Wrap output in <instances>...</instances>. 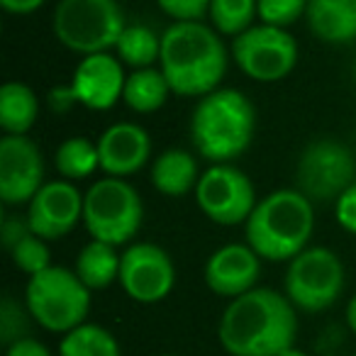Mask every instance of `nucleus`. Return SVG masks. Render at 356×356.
<instances>
[{"mask_svg":"<svg viewBox=\"0 0 356 356\" xmlns=\"http://www.w3.org/2000/svg\"><path fill=\"white\" fill-rule=\"evenodd\" d=\"M25 307L30 317L47 332L66 334L83 325L90 310V288L76 271L49 266L30 276L25 288Z\"/></svg>","mask_w":356,"mask_h":356,"instance_id":"nucleus-5","label":"nucleus"},{"mask_svg":"<svg viewBox=\"0 0 356 356\" xmlns=\"http://www.w3.org/2000/svg\"><path fill=\"white\" fill-rule=\"evenodd\" d=\"M247 244L268 261H291L307 249L315 229L312 200L300 191L281 188L261 198L244 222Z\"/></svg>","mask_w":356,"mask_h":356,"instance_id":"nucleus-4","label":"nucleus"},{"mask_svg":"<svg viewBox=\"0 0 356 356\" xmlns=\"http://www.w3.org/2000/svg\"><path fill=\"white\" fill-rule=\"evenodd\" d=\"M54 166L66 181L88 178L95 168H100L98 144L86 137H69L59 144L54 154Z\"/></svg>","mask_w":356,"mask_h":356,"instance_id":"nucleus-25","label":"nucleus"},{"mask_svg":"<svg viewBox=\"0 0 356 356\" xmlns=\"http://www.w3.org/2000/svg\"><path fill=\"white\" fill-rule=\"evenodd\" d=\"M161 356H176V354H161Z\"/></svg>","mask_w":356,"mask_h":356,"instance_id":"nucleus-37","label":"nucleus"},{"mask_svg":"<svg viewBox=\"0 0 356 356\" xmlns=\"http://www.w3.org/2000/svg\"><path fill=\"white\" fill-rule=\"evenodd\" d=\"M122 64L108 51L83 56L74 71V79L69 86V95L74 103L83 105L88 110H110L124 93Z\"/></svg>","mask_w":356,"mask_h":356,"instance_id":"nucleus-15","label":"nucleus"},{"mask_svg":"<svg viewBox=\"0 0 356 356\" xmlns=\"http://www.w3.org/2000/svg\"><path fill=\"white\" fill-rule=\"evenodd\" d=\"M305 20L310 32L330 44L356 40V0H307Z\"/></svg>","mask_w":356,"mask_h":356,"instance_id":"nucleus-18","label":"nucleus"},{"mask_svg":"<svg viewBox=\"0 0 356 356\" xmlns=\"http://www.w3.org/2000/svg\"><path fill=\"white\" fill-rule=\"evenodd\" d=\"M124 27L118 0H59L51 20L56 40L81 56L113 49Z\"/></svg>","mask_w":356,"mask_h":356,"instance_id":"nucleus-6","label":"nucleus"},{"mask_svg":"<svg viewBox=\"0 0 356 356\" xmlns=\"http://www.w3.org/2000/svg\"><path fill=\"white\" fill-rule=\"evenodd\" d=\"M47 0H0L3 10L10 15H30V13L40 10Z\"/></svg>","mask_w":356,"mask_h":356,"instance_id":"nucleus-34","label":"nucleus"},{"mask_svg":"<svg viewBox=\"0 0 356 356\" xmlns=\"http://www.w3.org/2000/svg\"><path fill=\"white\" fill-rule=\"evenodd\" d=\"M198 208L215 225H242L257 208L254 184L232 163H213L195 186Z\"/></svg>","mask_w":356,"mask_h":356,"instance_id":"nucleus-10","label":"nucleus"},{"mask_svg":"<svg viewBox=\"0 0 356 356\" xmlns=\"http://www.w3.org/2000/svg\"><path fill=\"white\" fill-rule=\"evenodd\" d=\"M159 69L171 93L203 98L220 88L227 74V49L220 32L205 22H173L161 35Z\"/></svg>","mask_w":356,"mask_h":356,"instance_id":"nucleus-2","label":"nucleus"},{"mask_svg":"<svg viewBox=\"0 0 356 356\" xmlns=\"http://www.w3.org/2000/svg\"><path fill=\"white\" fill-rule=\"evenodd\" d=\"M100 168L108 176L127 178L137 173L152 156V139L147 129L134 122H115L98 139Z\"/></svg>","mask_w":356,"mask_h":356,"instance_id":"nucleus-17","label":"nucleus"},{"mask_svg":"<svg viewBox=\"0 0 356 356\" xmlns=\"http://www.w3.org/2000/svg\"><path fill=\"white\" fill-rule=\"evenodd\" d=\"M200 173L198 161L186 149H166L154 159L152 166V186L161 195L181 198L198 186Z\"/></svg>","mask_w":356,"mask_h":356,"instance_id":"nucleus-19","label":"nucleus"},{"mask_svg":"<svg viewBox=\"0 0 356 356\" xmlns=\"http://www.w3.org/2000/svg\"><path fill=\"white\" fill-rule=\"evenodd\" d=\"M168 93H171V86H168L163 71L149 66V69H137L127 76L122 100L134 113L149 115L163 108Z\"/></svg>","mask_w":356,"mask_h":356,"instance_id":"nucleus-22","label":"nucleus"},{"mask_svg":"<svg viewBox=\"0 0 356 356\" xmlns=\"http://www.w3.org/2000/svg\"><path fill=\"white\" fill-rule=\"evenodd\" d=\"M32 227L30 222H27V218H17V215H10V218L3 220V244H6V249H10L15 242H20L25 234H30Z\"/></svg>","mask_w":356,"mask_h":356,"instance_id":"nucleus-32","label":"nucleus"},{"mask_svg":"<svg viewBox=\"0 0 356 356\" xmlns=\"http://www.w3.org/2000/svg\"><path fill=\"white\" fill-rule=\"evenodd\" d=\"M278 356H307L305 351H300V349H296V346H288L286 351H281Z\"/></svg>","mask_w":356,"mask_h":356,"instance_id":"nucleus-36","label":"nucleus"},{"mask_svg":"<svg viewBox=\"0 0 356 356\" xmlns=\"http://www.w3.org/2000/svg\"><path fill=\"white\" fill-rule=\"evenodd\" d=\"M296 332V305L286 293L271 288H252L232 298L218 327L220 344L229 356H278L293 346Z\"/></svg>","mask_w":356,"mask_h":356,"instance_id":"nucleus-1","label":"nucleus"},{"mask_svg":"<svg viewBox=\"0 0 356 356\" xmlns=\"http://www.w3.org/2000/svg\"><path fill=\"white\" fill-rule=\"evenodd\" d=\"M334 215H337V222H339L346 232L356 234V184H351L349 188L334 200Z\"/></svg>","mask_w":356,"mask_h":356,"instance_id":"nucleus-31","label":"nucleus"},{"mask_svg":"<svg viewBox=\"0 0 356 356\" xmlns=\"http://www.w3.org/2000/svg\"><path fill=\"white\" fill-rule=\"evenodd\" d=\"M356 161L344 144L317 139L307 144L298 161V191L312 203L337 200L354 181Z\"/></svg>","mask_w":356,"mask_h":356,"instance_id":"nucleus-11","label":"nucleus"},{"mask_svg":"<svg viewBox=\"0 0 356 356\" xmlns=\"http://www.w3.org/2000/svg\"><path fill=\"white\" fill-rule=\"evenodd\" d=\"M10 259L22 273L27 276H35V273H42L44 268H49V247H47V239L37 237L35 232L25 234L20 242H15L10 249Z\"/></svg>","mask_w":356,"mask_h":356,"instance_id":"nucleus-27","label":"nucleus"},{"mask_svg":"<svg viewBox=\"0 0 356 356\" xmlns=\"http://www.w3.org/2000/svg\"><path fill=\"white\" fill-rule=\"evenodd\" d=\"M115 49H118V59L132 66L134 71L149 69L161 56V37H156V32L149 30L147 25H127Z\"/></svg>","mask_w":356,"mask_h":356,"instance_id":"nucleus-23","label":"nucleus"},{"mask_svg":"<svg viewBox=\"0 0 356 356\" xmlns=\"http://www.w3.org/2000/svg\"><path fill=\"white\" fill-rule=\"evenodd\" d=\"M83 220V193L74 181H49L27 205V222L37 237L54 242L74 232L76 225Z\"/></svg>","mask_w":356,"mask_h":356,"instance_id":"nucleus-14","label":"nucleus"},{"mask_svg":"<svg viewBox=\"0 0 356 356\" xmlns=\"http://www.w3.org/2000/svg\"><path fill=\"white\" fill-rule=\"evenodd\" d=\"M232 54L242 74L261 83L286 79L298 64V44L291 32L264 22L234 37Z\"/></svg>","mask_w":356,"mask_h":356,"instance_id":"nucleus-9","label":"nucleus"},{"mask_svg":"<svg viewBox=\"0 0 356 356\" xmlns=\"http://www.w3.org/2000/svg\"><path fill=\"white\" fill-rule=\"evenodd\" d=\"M261 257L249 244H225L205 264V286L222 298H239L257 288Z\"/></svg>","mask_w":356,"mask_h":356,"instance_id":"nucleus-16","label":"nucleus"},{"mask_svg":"<svg viewBox=\"0 0 356 356\" xmlns=\"http://www.w3.org/2000/svg\"><path fill=\"white\" fill-rule=\"evenodd\" d=\"M120 259H122V254H118L115 244L90 239L76 257L74 271L90 291H103L120 278Z\"/></svg>","mask_w":356,"mask_h":356,"instance_id":"nucleus-20","label":"nucleus"},{"mask_svg":"<svg viewBox=\"0 0 356 356\" xmlns=\"http://www.w3.org/2000/svg\"><path fill=\"white\" fill-rule=\"evenodd\" d=\"M6 356H51V351L35 337H25V339L13 341Z\"/></svg>","mask_w":356,"mask_h":356,"instance_id":"nucleus-33","label":"nucleus"},{"mask_svg":"<svg viewBox=\"0 0 356 356\" xmlns=\"http://www.w3.org/2000/svg\"><path fill=\"white\" fill-rule=\"evenodd\" d=\"M44 186V156L27 134H6L0 139V198L3 203L30 205Z\"/></svg>","mask_w":356,"mask_h":356,"instance_id":"nucleus-13","label":"nucleus"},{"mask_svg":"<svg viewBox=\"0 0 356 356\" xmlns=\"http://www.w3.org/2000/svg\"><path fill=\"white\" fill-rule=\"evenodd\" d=\"M40 100L30 86L8 81L0 88V127L6 134H27L37 122Z\"/></svg>","mask_w":356,"mask_h":356,"instance_id":"nucleus-21","label":"nucleus"},{"mask_svg":"<svg viewBox=\"0 0 356 356\" xmlns=\"http://www.w3.org/2000/svg\"><path fill=\"white\" fill-rule=\"evenodd\" d=\"M346 325H349V330L356 334V296L349 300V305H346Z\"/></svg>","mask_w":356,"mask_h":356,"instance_id":"nucleus-35","label":"nucleus"},{"mask_svg":"<svg viewBox=\"0 0 356 356\" xmlns=\"http://www.w3.org/2000/svg\"><path fill=\"white\" fill-rule=\"evenodd\" d=\"M354 356H356V354H354Z\"/></svg>","mask_w":356,"mask_h":356,"instance_id":"nucleus-38","label":"nucleus"},{"mask_svg":"<svg viewBox=\"0 0 356 356\" xmlns=\"http://www.w3.org/2000/svg\"><path fill=\"white\" fill-rule=\"evenodd\" d=\"M208 17L220 35L239 37L254 27V17H259V0H213Z\"/></svg>","mask_w":356,"mask_h":356,"instance_id":"nucleus-26","label":"nucleus"},{"mask_svg":"<svg viewBox=\"0 0 356 356\" xmlns=\"http://www.w3.org/2000/svg\"><path fill=\"white\" fill-rule=\"evenodd\" d=\"M142 198L124 178H100L83 195V225L90 239L127 244L142 227Z\"/></svg>","mask_w":356,"mask_h":356,"instance_id":"nucleus-7","label":"nucleus"},{"mask_svg":"<svg viewBox=\"0 0 356 356\" xmlns=\"http://www.w3.org/2000/svg\"><path fill=\"white\" fill-rule=\"evenodd\" d=\"M59 356H122V351L118 339L105 327L83 322L64 334Z\"/></svg>","mask_w":356,"mask_h":356,"instance_id":"nucleus-24","label":"nucleus"},{"mask_svg":"<svg viewBox=\"0 0 356 356\" xmlns=\"http://www.w3.org/2000/svg\"><path fill=\"white\" fill-rule=\"evenodd\" d=\"M120 286L134 302H161L176 286V266L161 247L137 242L120 259Z\"/></svg>","mask_w":356,"mask_h":356,"instance_id":"nucleus-12","label":"nucleus"},{"mask_svg":"<svg viewBox=\"0 0 356 356\" xmlns=\"http://www.w3.org/2000/svg\"><path fill=\"white\" fill-rule=\"evenodd\" d=\"M257 129L254 105L242 90L218 88L203 95L191 115V142L213 163H229L249 149Z\"/></svg>","mask_w":356,"mask_h":356,"instance_id":"nucleus-3","label":"nucleus"},{"mask_svg":"<svg viewBox=\"0 0 356 356\" xmlns=\"http://www.w3.org/2000/svg\"><path fill=\"white\" fill-rule=\"evenodd\" d=\"M27 315H30V310L22 307L15 298H10V296L3 298V302H0V339H3V344L10 346L13 341L30 337L27 334V332H30V327H27Z\"/></svg>","mask_w":356,"mask_h":356,"instance_id":"nucleus-29","label":"nucleus"},{"mask_svg":"<svg viewBox=\"0 0 356 356\" xmlns=\"http://www.w3.org/2000/svg\"><path fill=\"white\" fill-rule=\"evenodd\" d=\"M344 291V266L327 247H307L288 261L286 296L305 312L327 310Z\"/></svg>","mask_w":356,"mask_h":356,"instance_id":"nucleus-8","label":"nucleus"},{"mask_svg":"<svg viewBox=\"0 0 356 356\" xmlns=\"http://www.w3.org/2000/svg\"><path fill=\"white\" fill-rule=\"evenodd\" d=\"M159 8L176 22H200L210 13L213 0H156Z\"/></svg>","mask_w":356,"mask_h":356,"instance_id":"nucleus-30","label":"nucleus"},{"mask_svg":"<svg viewBox=\"0 0 356 356\" xmlns=\"http://www.w3.org/2000/svg\"><path fill=\"white\" fill-rule=\"evenodd\" d=\"M307 10V0H259V20L288 30Z\"/></svg>","mask_w":356,"mask_h":356,"instance_id":"nucleus-28","label":"nucleus"}]
</instances>
